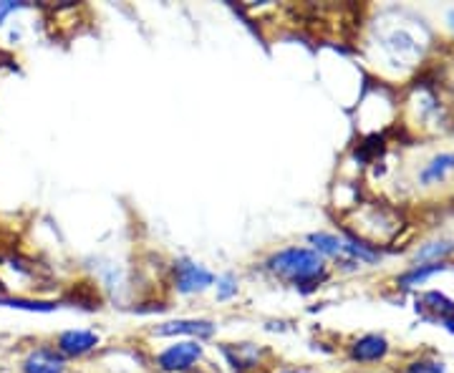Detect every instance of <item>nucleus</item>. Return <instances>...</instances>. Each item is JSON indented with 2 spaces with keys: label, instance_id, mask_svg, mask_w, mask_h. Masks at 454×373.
<instances>
[{
  "label": "nucleus",
  "instance_id": "nucleus-1",
  "mask_svg": "<svg viewBox=\"0 0 454 373\" xmlns=\"http://www.w3.org/2000/svg\"><path fill=\"white\" fill-rule=\"evenodd\" d=\"M268 270L301 291H310L325 280V260L309 247H286L268 260Z\"/></svg>",
  "mask_w": 454,
  "mask_h": 373
},
{
  "label": "nucleus",
  "instance_id": "nucleus-2",
  "mask_svg": "<svg viewBox=\"0 0 454 373\" xmlns=\"http://www.w3.org/2000/svg\"><path fill=\"white\" fill-rule=\"evenodd\" d=\"M200 358H202L200 341H182L162 351L160 358H157V366L167 373H187L195 369V363Z\"/></svg>",
  "mask_w": 454,
  "mask_h": 373
},
{
  "label": "nucleus",
  "instance_id": "nucleus-3",
  "mask_svg": "<svg viewBox=\"0 0 454 373\" xmlns=\"http://www.w3.org/2000/svg\"><path fill=\"white\" fill-rule=\"evenodd\" d=\"M215 283V276L205 265H200L195 260H179L175 262V288L184 295L202 292Z\"/></svg>",
  "mask_w": 454,
  "mask_h": 373
},
{
  "label": "nucleus",
  "instance_id": "nucleus-4",
  "mask_svg": "<svg viewBox=\"0 0 454 373\" xmlns=\"http://www.w3.org/2000/svg\"><path fill=\"white\" fill-rule=\"evenodd\" d=\"M98 346V336L94 330H64L61 336H59V341H56V351L61 354V356H83V354H89V351H94Z\"/></svg>",
  "mask_w": 454,
  "mask_h": 373
},
{
  "label": "nucleus",
  "instance_id": "nucleus-5",
  "mask_svg": "<svg viewBox=\"0 0 454 373\" xmlns=\"http://www.w3.org/2000/svg\"><path fill=\"white\" fill-rule=\"evenodd\" d=\"M23 373H66V361L56 348H33L23 358Z\"/></svg>",
  "mask_w": 454,
  "mask_h": 373
},
{
  "label": "nucleus",
  "instance_id": "nucleus-6",
  "mask_svg": "<svg viewBox=\"0 0 454 373\" xmlns=\"http://www.w3.org/2000/svg\"><path fill=\"white\" fill-rule=\"evenodd\" d=\"M157 336H192V338H210L215 333V325L210 321H190V318H182V321H169L162 323L160 328H154Z\"/></svg>",
  "mask_w": 454,
  "mask_h": 373
},
{
  "label": "nucleus",
  "instance_id": "nucleus-7",
  "mask_svg": "<svg viewBox=\"0 0 454 373\" xmlns=\"http://www.w3.org/2000/svg\"><path fill=\"white\" fill-rule=\"evenodd\" d=\"M454 172V152H444V154H437L432 162L424 167L419 172V182L424 187H432V184H439L444 179L450 177Z\"/></svg>",
  "mask_w": 454,
  "mask_h": 373
},
{
  "label": "nucleus",
  "instance_id": "nucleus-8",
  "mask_svg": "<svg viewBox=\"0 0 454 373\" xmlns=\"http://www.w3.org/2000/svg\"><path fill=\"white\" fill-rule=\"evenodd\" d=\"M387 351H389V343L384 336H364L361 341L354 343L351 356L356 361H379L387 356Z\"/></svg>",
  "mask_w": 454,
  "mask_h": 373
},
{
  "label": "nucleus",
  "instance_id": "nucleus-9",
  "mask_svg": "<svg viewBox=\"0 0 454 373\" xmlns=\"http://www.w3.org/2000/svg\"><path fill=\"white\" fill-rule=\"evenodd\" d=\"M225 356L230 358V363L235 366V371H245V369H255V366H260V351L255 346H250V343L225 348Z\"/></svg>",
  "mask_w": 454,
  "mask_h": 373
},
{
  "label": "nucleus",
  "instance_id": "nucleus-10",
  "mask_svg": "<svg viewBox=\"0 0 454 373\" xmlns=\"http://www.w3.org/2000/svg\"><path fill=\"white\" fill-rule=\"evenodd\" d=\"M309 240L313 243L318 255H331V258L346 255V240H343V237L328 235V232H316V235H310Z\"/></svg>",
  "mask_w": 454,
  "mask_h": 373
},
{
  "label": "nucleus",
  "instance_id": "nucleus-11",
  "mask_svg": "<svg viewBox=\"0 0 454 373\" xmlns=\"http://www.w3.org/2000/svg\"><path fill=\"white\" fill-rule=\"evenodd\" d=\"M384 46H387V49L394 53V56H399V58H404V56H417V53H419L417 41H414V38H411V35L404 31L391 33Z\"/></svg>",
  "mask_w": 454,
  "mask_h": 373
},
{
  "label": "nucleus",
  "instance_id": "nucleus-12",
  "mask_svg": "<svg viewBox=\"0 0 454 373\" xmlns=\"http://www.w3.org/2000/svg\"><path fill=\"white\" fill-rule=\"evenodd\" d=\"M422 306L424 308H429L437 318L442 321H447V318H452L454 315V303L450 298H444L442 292H427L422 298Z\"/></svg>",
  "mask_w": 454,
  "mask_h": 373
},
{
  "label": "nucleus",
  "instance_id": "nucleus-13",
  "mask_svg": "<svg viewBox=\"0 0 454 373\" xmlns=\"http://www.w3.org/2000/svg\"><path fill=\"white\" fill-rule=\"evenodd\" d=\"M444 265H439V262H432V265H419V268H414L411 273H406V276L399 277V285L402 288H411V285H419L424 283L427 277H432L434 273H439Z\"/></svg>",
  "mask_w": 454,
  "mask_h": 373
},
{
  "label": "nucleus",
  "instance_id": "nucleus-14",
  "mask_svg": "<svg viewBox=\"0 0 454 373\" xmlns=\"http://www.w3.org/2000/svg\"><path fill=\"white\" fill-rule=\"evenodd\" d=\"M452 250H454L452 243H432L417 253V260H439V258H444V255H450Z\"/></svg>",
  "mask_w": 454,
  "mask_h": 373
},
{
  "label": "nucleus",
  "instance_id": "nucleus-15",
  "mask_svg": "<svg viewBox=\"0 0 454 373\" xmlns=\"http://www.w3.org/2000/svg\"><path fill=\"white\" fill-rule=\"evenodd\" d=\"M238 292V277L235 276H223L217 280V298L220 300H227Z\"/></svg>",
  "mask_w": 454,
  "mask_h": 373
},
{
  "label": "nucleus",
  "instance_id": "nucleus-16",
  "mask_svg": "<svg viewBox=\"0 0 454 373\" xmlns=\"http://www.w3.org/2000/svg\"><path fill=\"white\" fill-rule=\"evenodd\" d=\"M406 373H444V366L442 363H427V361H419V363H411Z\"/></svg>",
  "mask_w": 454,
  "mask_h": 373
},
{
  "label": "nucleus",
  "instance_id": "nucleus-17",
  "mask_svg": "<svg viewBox=\"0 0 454 373\" xmlns=\"http://www.w3.org/2000/svg\"><path fill=\"white\" fill-rule=\"evenodd\" d=\"M23 8V3H13V0H3L0 3V26H3V20L11 16V13H18Z\"/></svg>",
  "mask_w": 454,
  "mask_h": 373
},
{
  "label": "nucleus",
  "instance_id": "nucleus-18",
  "mask_svg": "<svg viewBox=\"0 0 454 373\" xmlns=\"http://www.w3.org/2000/svg\"><path fill=\"white\" fill-rule=\"evenodd\" d=\"M442 323H444V328H447V330L454 336V315L452 318H447V321H442Z\"/></svg>",
  "mask_w": 454,
  "mask_h": 373
},
{
  "label": "nucleus",
  "instance_id": "nucleus-19",
  "mask_svg": "<svg viewBox=\"0 0 454 373\" xmlns=\"http://www.w3.org/2000/svg\"><path fill=\"white\" fill-rule=\"evenodd\" d=\"M283 373H310V371H306V369H291V371H283Z\"/></svg>",
  "mask_w": 454,
  "mask_h": 373
},
{
  "label": "nucleus",
  "instance_id": "nucleus-20",
  "mask_svg": "<svg viewBox=\"0 0 454 373\" xmlns=\"http://www.w3.org/2000/svg\"><path fill=\"white\" fill-rule=\"evenodd\" d=\"M450 20H452V26H454V11H452V13H450Z\"/></svg>",
  "mask_w": 454,
  "mask_h": 373
}]
</instances>
